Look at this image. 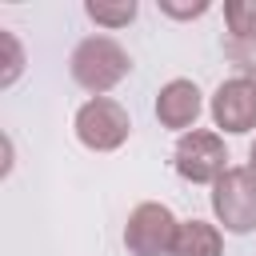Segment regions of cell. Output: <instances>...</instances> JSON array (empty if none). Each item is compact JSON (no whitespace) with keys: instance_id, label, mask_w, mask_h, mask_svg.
<instances>
[{"instance_id":"obj_1","label":"cell","mask_w":256,"mask_h":256,"mask_svg":"<svg viewBox=\"0 0 256 256\" xmlns=\"http://www.w3.org/2000/svg\"><path fill=\"white\" fill-rule=\"evenodd\" d=\"M68 68H72V80H76L84 92L104 96L108 88H116V84L128 76L132 60H128V52H124L112 36H88V40H80V44L72 48Z\"/></svg>"},{"instance_id":"obj_2","label":"cell","mask_w":256,"mask_h":256,"mask_svg":"<svg viewBox=\"0 0 256 256\" xmlns=\"http://www.w3.org/2000/svg\"><path fill=\"white\" fill-rule=\"evenodd\" d=\"M212 212L228 232L256 228V176H252V168H228L212 184Z\"/></svg>"},{"instance_id":"obj_3","label":"cell","mask_w":256,"mask_h":256,"mask_svg":"<svg viewBox=\"0 0 256 256\" xmlns=\"http://www.w3.org/2000/svg\"><path fill=\"white\" fill-rule=\"evenodd\" d=\"M176 232L180 224L164 204H136L124 224V248L132 256H172Z\"/></svg>"},{"instance_id":"obj_4","label":"cell","mask_w":256,"mask_h":256,"mask_svg":"<svg viewBox=\"0 0 256 256\" xmlns=\"http://www.w3.org/2000/svg\"><path fill=\"white\" fill-rule=\"evenodd\" d=\"M128 132H132L128 112H124L116 100H108V96H92V100L76 112V136H80V144L92 148V152H112V148H120V144L128 140Z\"/></svg>"},{"instance_id":"obj_5","label":"cell","mask_w":256,"mask_h":256,"mask_svg":"<svg viewBox=\"0 0 256 256\" xmlns=\"http://www.w3.org/2000/svg\"><path fill=\"white\" fill-rule=\"evenodd\" d=\"M176 172L192 184H216L224 172H228V152H224V140L216 132H204V128H192L180 136L176 144Z\"/></svg>"},{"instance_id":"obj_6","label":"cell","mask_w":256,"mask_h":256,"mask_svg":"<svg viewBox=\"0 0 256 256\" xmlns=\"http://www.w3.org/2000/svg\"><path fill=\"white\" fill-rule=\"evenodd\" d=\"M212 120L224 132H252L256 128V76H232L212 96Z\"/></svg>"},{"instance_id":"obj_7","label":"cell","mask_w":256,"mask_h":256,"mask_svg":"<svg viewBox=\"0 0 256 256\" xmlns=\"http://www.w3.org/2000/svg\"><path fill=\"white\" fill-rule=\"evenodd\" d=\"M204 100H200V88L192 80H168L160 92H156V120L164 128H192L196 116H200Z\"/></svg>"},{"instance_id":"obj_8","label":"cell","mask_w":256,"mask_h":256,"mask_svg":"<svg viewBox=\"0 0 256 256\" xmlns=\"http://www.w3.org/2000/svg\"><path fill=\"white\" fill-rule=\"evenodd\" d=\"M224 20H228V56L256 72V0L224 4Z\"/></svg>"},{"instance_id":"obj_9","label":"cell","mask_w":256,"mask_h":256,"mask_svg":"<svg viewBox=\"0 0 256 256\" xmlns=\"http://www.w3.org/2000/svg\"><path fill=\"white\" fill-rule=\"evenodd\" d=\"M224 240H220V228L208 224V220H184L180 232H176V244H172V256H220Z\"/></svg>"},{"instance_id":"obj_10","label":"cell","mask_w":256,"mask_h":256,"mask_svg":"<svg viewBox=\"0 0 256 256\" xmlns=\"http://www.w3.org/2000/svg\"><path fill=\"white\" fill-rule=\"evenodd\" d=\"M84 12L104 28H124L128 20H136V0H88Z\"/></svg>"},{"instance_id":"obj_11","label":"cell","mask_w":256,"mask_h":256,"mask_svg":"<svg viewBox=\"0 0 256 256\" xmlns=\"http://www.w3.org/2000/svg\"><path fill=\"white\" fill-rule=\"evenodd\" d=\"M0 52H4V72H0V88H12L16 84V76L24 72V48H20V40H16V32H8V28H0Z\"/></svg>"},{"instance_id":"obj_12","label":"cell","mask_w":256,"mask_h":256,"mask_svg":"<svg viewBox=\"0 0 256 256\" xmlns=\"http://www.w3.org/2000/svg\"><path fill=\"white\" fill-rule=\"evenodd\" d=\"M160 12H168V16H176V20H188V16H204V12H208V0H200V4H172V0H160Z\"/></svg>"},{"instance_id":"obj_13","label":"cell","mask_w":256,"mask_h":256,"mask_svg":"<svg viewBox=\"0 0 256 256\" xmlns=\"http://www.w3.org/2000/svg\"><path fill=\"white\" fill-rule=\"evenodd\" d=\"M248 168H252V176H256V140H252V148H248Z\"/></svg>"}]
</instances>
